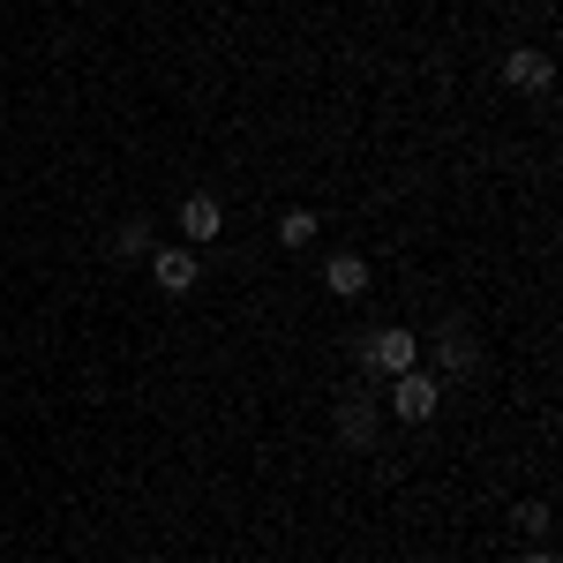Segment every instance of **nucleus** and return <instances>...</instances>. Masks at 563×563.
<instances>
[{"label":"nucleus","mask_w":563,"mask_h":563,"mask_svg":"<svg viewBox=\"0 0 563 563\" xmlns=\"http://www.w3.org/2000/svg\"><path fill=\"white\" fill-rule=\"evenodd\" d=\"M504 84L511 90H549L556 84V60H549L541 45H511V53H504Z\"/></svg>","instance_id":"obj_6"},{"label":"nucleus","mask_w":563,"mask_h":563,"mask_svg":"<svg viewBox=\"0 0 563 563\" xmlns=\"http://www.w3.org/2000/svg\"><path fill=\"white\" fill-rule=\"evenodd\" d=\"M474 368H481V346L459 323H443V331H435V376H474Z\"/></svg>","instance_id":"obj_7"},{"label":"nucleus","mask_w":563,"mask_h":563,"mask_svg":"<svg viewBox=\"0 0 563 563\" xmlns=\"http://www.w3.org/2000/svg\"><path fill=\"white\" fill-rule=\"evenodd\" d=\"M435 406H443V376H429V368H406V376H390V398H384L390 421L421 429V421H435Z\"/></svg>","instance_id":"obj_2"},{"label":"nucleus","mask_w":563,"mask_h":563,"mask_svg":"<svg viewBox=\"0 0 563 563\" xmlns=\"http://www.w3.org/2000/svg\"><path fill=\"white\" fill-rule=\"evenodd\" d=\"M384 398H376V390L368 384H346L339 390V443H353V451H368V443H376V435H384Z\"/></svg>","instance_id":"obj_3"},{"label":"nucleus","mask_w":563,"mask_h":563,"mask_svg":"<svg viewBox=\"0 0 563 563\" xmlns=\"http://www.w3.org/2000/svg\"><path fill=\"white\" fill-rule=\"evenodd\" d=\"M151 278H158V294H166V301H188V294H196V278H203V256L158 241V249H151Z\"/></svg>","instance_id":"obj_4"},{"label":"nucleus","mask_w":563,"mask_h":563,"mask_svg":"<svg viewBox=\"0 0 563 563\" xmlns=\"http://www.w3.org/2000/svg\"><path fill=\"white\" fill-rule=\"evenodd\" d=\"M353 353H361V368L384 376V384H390V376H406V368H421V339H413L406 323H376Z\"/></svg>","instance_id":"obj_1"},{"label":"nucleus","mask_w":563,"mask_h":563,"mask_svg":"<svg viewBox=\"0 0 563 563\" xmlns=\"http://www.w3.org/2000/svg\"><path fill=\"white\" fill-rule=\"evenodd\" d=\"M323 286H331L339 301H361V294H368V263L353 256V249H339V256L323 263Z\"/></svg>","instance_id":"obj_8"},{"label":"nucleus","mask_w":563,"mask_h":563,"mask_svg":"<svg viewBox=\"0 0 563 563\" xmlns=\"http://www.w3.org/2000/svg\"><path fill=\"white\" fill-rule=\"evenodd\" d=\"M511 526H519L526 541H549V533H556V511H549V496H526L519 511H511Z\"/></svg>","instance_id":"obj_9"},{"label":"nucleus","mask_w":563,"mask_h":563,"mask_svg":"<svg viewBox=\"0 0 563 563\" xmlns=\"http://www.w3.org/2000/svg\"><path fill=\"white\" fill-rule=\"evenodd\" d=\"M174 225H180V249L203 256V249H218V233H225V211H218V196H188Z\"/></svg>","instance_id":"obj_5"},{"label":"nucleus","mask_w":563,"mask_h":563,"mask_svg":"<svg viewBox=\"0 0 563 563\" xmlns=\"http://www.w3.org/2000/svg\"><path fill=\"white\" fill-rule=\"evenodd\" d=\"M519 563H556V556H549V549H533V556H519Z\"/></svg>","instance_id":"obj_12"},{"label":"nucleus","mask_w":563,"mask_h":563,"mask_svg":"<svg viewBox=\"0 0 563 563\" xmlns=\"http://www.w3.org/2000/svg\"><path fill=\"white\" fill-rule=\"evenodd\" d=\"M316 233H323V218H316V211H301V203H294V211L278 218V241H286V249H308Z\"/></svg>","instance_id":"obj_10"},{"label":"nucleus","mask_w":563,"mask_h":563,"mask_svg":"<svg viewBox=\"0 0 563 563\" xmlns=\"http://www.w3.org/2000/svg\"><path fill=\"white\" fill-rule=\"evenodd\" d=\"M113 249H121V256H151V249H158V233H151V218H129V225L113 233Z\"/></svg>","instance_id":"obj_11"}]
</instances>
